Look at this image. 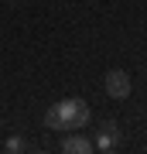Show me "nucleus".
Returning a JSON list of instances; mask_svg holds the SVG:
<instances>
[{
  "label": "nucleus",
  "instance_id": "1",
  "mask_svg": "<svg viewBox=\"0 0 147 154\" xmlns=\"http://www.w3.org/2000/svg\"><path fill=\"white\" fill-rule=\"evenodd\" d=\"M55 113H58V120H62V130H86L89 120H93V110H89V103L86 99H79V96H65L62 103H55Z\"/></svg>",
  "mask_w": 147,
  "mask_h": 154
},
{
  "label": "nucleus",
  "instance_id": "2",
  "mask_svg": "<svg viewBox=\"0 0 147 154\" xmlns=\"http://www.w3.org/2000/svg\"><path fill=\"white\" fill-rule=\"evenodd\" d=\"M106 93H109V99H127L133 93V82H130V75H127L123 69H109L106 72Z\"/></svg>",
  "mask_w": 147,
  "mask_h": 154
},
{
  "label": "nucleus",
  "instance_id": "3",
  "mask_svg": "<svg viewBox=\"0 0 147 154\" xmlns=\"http://www.w3.org/2000/svg\"><path fill=\"white\" fill-rule=\"evenodd\" d=\"M116 144H120V127L113 120H103L96 130V140H93V151H116Z\"/></svg>",
  "mask_w": 147,
  "mask_h": 154
},
{
  "label": "nucleus",
  "instance_id": "4",
  "mask_svg": "<svg viewBox=\"0 0 147 154\" xmlns=\"http://www.w3.org/2000/svg\"><path fill=\"white\" fill-rule=\"evenodd\" d=\"M62 151H65V154H89V151H93V140H89L82 130H69L65 140H62Z\"/></svg>",
  "mask_w": 147,
  "mask_h": 154
},
{
  "label": "nucleus",
  "instance_id": "5",
  "mask_svg": "<svg viewBox=\"0 0 147 154\" xmlns=\"http://www.w3.org/2000/svg\"><path fill=\"white\" fill-rule=\"evenodd\" d=\"M4 151L7 154H21V151H27V144H24V137H11V140L4 144Z\"/></svg>",
  "mask_w": 147,
  "mask_h": 154
},
{
  "label": "nucleus",
  "instance_id": "6",
  "mask_svg": "<svg viewBox=\"0 0 147 154\" xmlns=\"http://www.w3.org/2000/svg\"><path fill=\"white\" fill-rule=\"evenodd\" d=\"M44 127H48V130H62V120H58V113H55V106L44 113Z\"/></svg>",
  "mask_w": 147,
  "mask_h": 154
}]
</instances>
